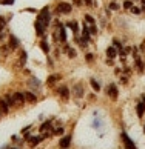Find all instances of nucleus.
<instances>
[{
  "instance_id": "1",
  "label": "nucleus",
  "mask_w": 145,
  "mask_h": 149,
  "mask_svg": "<svg viewBox=\"0 0 145 149\" xmlns=\"http://www.w3.org/2000/svg\"><path fill=\"white\" fill-rule=\"evenodd\" d=\"M36 20L40 22V23L45 26V28H48V26L51 25V22H53V19H51V8H49V6H43V8L37 13Z\"/></svg>"
},
{
  "instance_id": "2",
  "label": "nucleus",
  "mask_w": 145,
  "mask_h": 149,
  "mask_svg": "<svg viewBox=\"0 0 145 149\" xmlns=\"http://www.w3.org/2000/svg\"><path fill=\"white\" fill-rule=\"evenodd\" d=\"M72 13V3L70 2H59L57 5H56V9H54V14L57 15H68Z\"/></svg>"
},
{
  "instance_id": "3",
  "label": "nucleus",
  "mask_w": 145,
  "mask_h": 149,
  "mask_svg": "<svg viewBox=\"0 0 145 149\" xmlns=\"http://www.w3.org/2000/svg\"><path fill=\"white\" fill-rule=\"evenodd\" d=\"M105 92H107V95L113 102H116L119 98V88H118V85H116V83H108V86L105 88Z\"/></svg>"
},
{
  "instance_id": "4",
  "label": "nucleus",
  "mask_w": 145,
  "mask_h": 149,
  "mask_svg": "<svg viewBox=\"0 0 145 149\" xmlns=\"http://www.w3.org/2000/svg\"><path fill=\"white\" fill-rule=\"evenodd\" d=\"M56 92H57V95L62 98L63 102H68L70 100V95H71V91H70V88L66 86V85H60L57 89H56Z\"/></svg>"
},
{
  "instance_id": "5",
  "label": "nucleus",
  "mask_w": 145,
  "mask_h": 149,
  "mask_svg": "<svg viewBox=\"0 0 145 149\" xmlns=\"http://www.w3.org/2000/svg\"><path fill=\"white\" fill-rule=\"evenodd\" d=\"M120 139H122V143H124V146H125V149H137L136 148V145H134V141H133L130 137H128V134L127 132H124L122 131V134H120Z\"/></svg>"
},
{
  "instance_id": "6",
  "label": "nucleus",
  "mask_w": 145,
  "mask_h": 149,
  "mask_svg": "<svg viewBox=\"0 0 145 149\" xmlns=\"http://www.w3.org/2000/svg\"><path fill=\"white\" fill-rule=\"evenodd\" d=\"M34 29H36V36H37V37H40V38L46 37V29H48V28H45V26H43L39 20L34 22Z\"/></svg>"
},
{
  "instance_id": "7",
  "label": "nucleus",
  "mask_w": 145,
  "mask_h": 149,
  "mask_svg": "<svg viewBox=\"0 0 145 149\" xmlns=\"http://www.w3.org/2000/svg\"><path fill=\"white\" fill-rule=\"evenodd\" d=\"M8 46L11 48V51H15V49L20 48V40L14 34H9L8 36Z\"/></svg>"
},
{
  "instance_id": "8",
  "label": "nucleus",
  "mask_w": 145,
  "mask_h": 149,
  "mask_svg": "<svg viewBox=\"0 0 145 149\" xmlns=\"http://www.w3.org/2000/svg\"><path fill=\"white\" fill-rule=\"evenodd\" d=\"M65 28H70L74 36H79V22L77 20H66L65 22Z\"/></svg>"
},
{
  "instance_id": "9",
  "label": "nucleus",
  "mask_w": 145,
  "mask_h": 149,
  "mask_svg": "<svg viewBox=\"0 0 145 149\" xmlns=\"http://www.w3.org/2000/svg\"><path fill=\"white\" fill-rule=\"evenodd\" d=\"M72 95H74L76 98H82L83 95H85V89H83L82 83H76L74 86H72Z\"/></svg>"
},
{
  "instance_id": "10",
  "label": "nucleus",
  "mask_w": 145,
  "mask_h": 149,
  "mask_svg": "<svg viewBox=\"0 0 145 149\" xmlns=\"http://www.w3.org/2000/svg\"><path fill=\"white\" fill-rule=\"evenodd\" d=\"M39 46H40L42 52L45 54V56H49V52H51V46H49V43H48V40H46V37L40 38V42H39Z\"/></svg>"
},
{
  "instance_id": "11",
  "label": "nucleus",
  "mask_w": 145,
  "mask_h": 149,
  "mask_svg": "<svg viewBox=\"0 0 145 149\" xmlns=\"http://www.w3.org/2000/svg\"><path fill=\"white\" fill-rule=\"evenodd\" d=\"M62 51H63V52H66L68 58H76V57H77V51H76V49L72 48L71 45H68V43H65V45H63Z\"/></svg>"
},
{
  "instance_id": "12",
  "label": "nucleus",
  "mask_w": 145,
  "mask_h": 149,
  "mask_svg": "<svg viewBox=\"0 0 145 149\" xmlns=\"http://www.w3.org/2000/svg\"><path fill=\"white\" fill-rule=\"evenodd\" d=\"M14 97V102H15V106H22L26 100H25V92H20V91H15L13 94Z\"/></svg>"
},
{
  "instance_id": "13",
  "label": "nucleus",
  "mask_w": 145,
  "mask_h": 149,
  "mask_svg": "<svg viewBox=\"0 0 145 149\" xmlns=\"http://www.w3.org/2000/svg\"><path fill=\"white\" fill-rule=\"evenodd\" d=\"M71 140H72L71 135H63L62 139L59 140V148L60 149H68L71 146Z\"/></svg>"
},
{
  "instance_id": "14",
  "label": "nucleus",
  "mask_w": 145,
  "mask_h": 149,
  "mask_svg": "<svg viewBox=\"0 0 145 149\" xmlns=\"http://www.w3.org/2000/svg\"><path fill=\"white\" fill-rule=\"evenodd\" d=\"M134 58V65H136V68H137V72L139 74H144V71H145V63H144V60L141 56H136V57H133Z\"/></svg>"
},
{
  "instance_id": "15",
  "label": "nucleus",
  "mask_w": 145,
  "mask_h": 149,
  "mask_svg": "<svg viewBox=\"0 0 145 149\" xmlns=\"http://www.w3.org/2000/svg\"><path fill=\"white\" fill-rule=\"evenodd\" d=\"M60 80H62V75H60V74H51V75H48V79H46V85L53 88Z\"/></svg>"
},
{
  "instance_id": "16",
  "label": "nucleus",
  "mask_w": 145,
  "mask_h": 149,
  "mask_svg": "<svg viewBox=\"0 0 145 149\" xmlns=\"http://www.w3.org/2000/svg\"><path fill=\"white\" fill-rule=\"evenodd\" d=\"M105 54H107V58H116V57H118L119 56V51H118V49H116L113 45H111V46H108L107 49H105Z\"/></svg>"
},
{
  "instance_id": "17",
  "label": "nucleus",
  "mask_w": 145,
  "mask_h": 149,
  "mask_svg": "<svg viewBox=\"0 0 145 149\" xmlns=\"http://www.w3.org/2000/svg\"><path fill=\"white\" fill-rule=\"evenodd\" d=\"M25 100L30 104H34V103H37V95L32 91H26L25 92Z\"/></svg>"
},
{
  "instance_id": "18",
  "label": "nucleus",
  "mask_w": 145,
  "mask_h": 149,
  "mask_svg": "<svg viewBox=\"0 0 145 149\" xmlns=\"http://www.w3.org/2000/svg\"><path fill=\"white\" fill-rule=\"evenodd\" d=\"M136 114H137L139 118L144 117V114H145V102H139L136 104Z\"/></svg>"
},
{
  "instance_id": "19",
  "label": "nucleus",
  "mask_w": 145,
  "mask_h": 149,
  "mask_svg": "<svg viewBox=\"0 0 145 149\" xmlns=\"http://www.w3.org/2000/svg\"><path fill=\"white\" fill-rule=\"evenodd\" d=\"M0 111H2L3 115H8L9 114V104L5 102V98H0Z\"/></svg>"
},
{
  "instance_id": "20",
  "label": "nucleus",
  "mask_w": 145,
  "mask_h": 149,
  "mask_svg": "<svg viewBox=\"0 0 145 149\" xmlns=\"http://www.w3.org/2000/svg\"><path fill=\"white\" fill-rule=\"evenodd\" d=\"M42 140H43V137H40V135H37V137H30V139H28V141H30V146H31V148L37 146Z\"/></svg>"
},
{
  "instance_id": "21",
  "label": "nucleus",
  "mask_w": 145,
  "mask_h": 149,
  "mask_svg": "<svg viewBox=\"0 0 145 149\" xmlns=\"http://www.w3.org/2000/svg\"><path fill=\"white\" fill-rule=\"evenodd\" d=\"M5 102H6L9 104V108H14L15 106V102H14V97H13V94H5Z\"/></svg>"
},
{
  "instance_id": "22",
  "label": "nucleus",
  "mask_w": 145,
  "mask_h": 149,
  "mask_svg": "<svg viewBox=\"0 0 145 149\" xmlns=\"http://www.w3.org/2000/svg\"><path fill=\"white\" fill-rule=\"evenodd\" d=\"M28 83H30V86H31V88H37V89L42 86V83L39 81V79H36V77H31V79L28 80Z\"/></svg>"
},
{
  "instance_id": "23",
  "label": "nucleus",
  "mask_w": 145,
  "mask_h": 149,
  "mask_svg": "<svg viewBox=\"0 0 145 149\" xmlns=\"http://www.w3.org/2000/svg\"><path fill=\"white\" fill-rule=\"evenodd\" d=\"M83 22L88 25H96V19H94L91 14H83Z\"/></svg>"
},
{
  "instance_id": "24",
  "label": "nucleus",
  "mask_w": 145,
  "mask_h": 149,
  "mask_svg": "<svg viewBox=\"0 0 145 149\" xmlns=\"http://www.w3.org/2000/svg\"><path fill=\"white\" fill-rule=\"evenodd\" d=\"M39 129H40V132H46L48 129L53 131V128H51V120H46L45 123H42V126H40Z\"/></svg>"
},
{
  "instance_id": "25",
  "label": "nucleus",
  "mask_w": 145,
  "mask_h": 149,
  "mask_svg": "<svg viewBox=\"0 0 145 149\" xmlns=\"http://www.w3.org/2000/svg\"><path fill=\"white\" fill-rule=\"evenodd\" d=\"M90 85H91V88H93L94 92H99V91H100V83H99L96 79H90Z\"/></svg>"
},
{
  "instance_id": "26",
  "label": "nucleus",
  "mask_w": 145,
  "mask_h": 149,
  "mask_svg": "<svg viewBox=\"0 0 145 149\" xmlns=\"http://www.w3.org/2000/svg\"><path fill=\"white\" fill-rule=\"evenodd\" d=\"M26 60H28V54H26V51H20V58H19V65H20V66H25Z\"/></svg>"
},
{
  "instance_id": "27",
  "label": "nucleus",
  "mask_w": 145,
  "mask_h": 149,
  "mask_svg": "<svg viewBox=\"0 0 145 149\" xmlns=\"http://www.w3.org/2000/svg\"><path fill=\"white\" fill-rule=\"evenodd\" d=\"M108 9L110 11H119V9H122V6H120L118 2H110L108 3Z\"/></svg>"
},
{
  "instance_id": "28",
  "label": "nucleus",
  "mask_w": 145,
  "mask_h": 149,
  "mask_svg": "<svg viewBox=\"0 0 145 149\" xmlns=\"http://www.w3.org/2000/svg\"><path fill=\"white\" fill-rule=\"evenodd\" d=\"M133 5H134L133 0H124V2H122V9H128V11H130Z\"/></svg>"
},
{
  "instance_id": "29",
  "label": "nucleus",
  "mask_w": 145,
  "mask_h": 149,
  "mask_svg": "<svg viewBox=\"0 0 145 149\" xmlns=\"http://www.w3.org/2000/svg\"><path fill=\"white\" fill-rule=\"evenodd\" d=\"M0 52H2L3 56H6V54L13 52V51H11V48H9L8 45H0Z\"/></svg>"
},
{
  "instance_id": "30",
  "label": "nucleus",
  "mask_w": 145,
  "mask_h": 149,
  "mask_svg": "<svg viewBox=\"0 0 145 149\" xmlns=\"http://www.w3.org/2000/svg\"><path fill=\"white\" fill-rule=\"evenodd\" d=\"M6 25H8V19L0 15V31H3L5 28H6Z\"/></svg>"
},
{
  "instance_id": "31",
  "label": "nucleus",
  "mask_w": 145,
  "mask_h": 149,
  "mask_svg": "<svg viewBox=\"0 0 145 149\" xmlns=\"http://www.w3.org/2000/svg\"><path fill=\"white\" fill-rule=\"evenodd\" d=\"M130 13L131 14H134V15H139V14H142V11H141V6H136V5H133L131 9H130Z\"/></svg>"
},
{
  "instance_id": "32",
  "label": "nucleus",
  "mask_w": 145,
  "mask_h": 149,
  "mask_svg": "<svg viewBox=\"0 0 145 149\" xmlns=\"http://www.w3.org/2000/svg\"><path fill=\"white\" fill-rule=\"evenodd\" d=\"M94 58H96V57H94L93 52H87V54H85V62H87V63H93Z\"/></svg>"
},
{
  "instance_id": "33",
  "label": "nucleus",
  "mask_w": 145,
  "mask_h": 149,
  "mask_svg": "<svg viewBox=\"0 0 145 149\" xmlns=\"http://www.w3.org/2000/svg\"><path fill=\"white\" fill-rule=\"evenodd\" d=\"M65 129L62 128V126H59V128H54L53 129V135H63Z\"/></svg>"
},
{
  "instance_id": "34",
  "label": "nucleus",
  "mask_w": 145,
  "mask_h": 149,
  "mask_svg": "<svg viewBox=\"0 0 145 149\" xmlns=\"http://www.w3.org/2000/svg\"><path fill=\"white\" fill-rule=\"evenodd\" d=\"M90 34L91 36H97L99 34V28L96 25H90Z\"/></svg>"
},
{
  "instance_id": "35",
  "label": "nucleus",
  "mask_w": 145,
  "mask_h": 149,
  "mask_svg": "<svg viewBox=\"0 0 145 149\" xmlns=\"http://www.w3.org/2000/svg\"><path fill=\"white\" fill-rule=\"evenodd\" d=\"M72 6H77V8L83 6V0H72Z\"/></svg>"
},
{
  "instance_id": "36",
  "label": "nucleus",
  "mask_w": 145,
  "mask_h": 149,
  "mask_svg": "<svg viewBox=\"0 0 145 149\" xmlns=\"http://www.w3.org/2000/svg\"><path fill=\"white\" fill-rule=\"evenodd\" d=\"M120 83L122 85H127L128 83V77L127 75H120Z\"/></svg>"
},
{
  "instance_id": "37",
  "label": "nucleus",
  "mask_w": 145,
  "mask_h": 149,
  "mask_svg": "<svg viewBox=\"0 0 145 149\" xmlns=\"http://www.w3.org/2000/svg\"><path fill=\"white\" fill-rule=\"evenodd\" d=\"M23 11H26V13H32V14H37V13H39L36 8H25Z\"/></svg>"
},
{
  "instance_id": "38",
  "label": "nucleus",
  "mask_w": 145,
  "mask_h": 149,
  "mask_svg": "<svg viewBox=\"0 0 145 149\" xmlns=\"http://www.w3.org/2000/svg\"><path fill=\"white\" fill-rule=\"evenodd\" d=\"M93 2H94V0H83V5H85V6H93Z\"/></svg>"
},
{
  "instance_id": "39",
  "label": "nucleus",
  "mask_w": 145,
  "mask_h": 149,
  "mask_svg": "<svg viewBox=\"0 0 145 149\" xmlns=\"http://www.w3.org/2000/svg\"><path fill=\"white\" fill-rule=\"evenodd\" d=\"M139 51H141L142 54H145V40L141 43V46H139Z\"/></svg>"
},
{
  "instance_id": "40",
  "label": "nucleus",
  "mask_w": 145,
  "mask_h": 149,
  "mask_svg": "<svg viewBox=\"0 0 145 149\" xmlns=\"http://www.w3.org/2000/svg\"><path fill=\"white\" fill-rule=\"evenodd\" d=\"M5 38H6V34H5L3 31H0V43H2V42L5 40Z\"/></svg>"
},
{
  "instance_id": "41",
  "label": "nucleus",
  "mask_w": 145,
  "mask_h": 149,
  "mask_svg": "<svg viewBox=\"0 0 145 149\" xmlns=\"http://www.w3.org/2000/svg\"><path fill=\"white\" fill-rule=\"evenodd\" d=\"M107 65L113 66V65H114V60H113V58H107Z\"/></svg>"
},
{
  "instance_id": "42",
  "label": "nucleus",
  "mask_w": 145,
  "mask_h": 149,
  "mask_svg": "<svg viewBox=\"0 0 145 149\" xmlns=\"http://www.w3.org/2000/svg\"><path fill=\"white\" fill-rule=\"evenodd\" d=\"M120 72H122L120 68H116V69H114V74H116V75H120Z\"/></svg>"
},
{
  "instance_id": "43",
  "label": "nucleus",
  "mask_w": 145,
  "mask_h": 149,
  "mask_svg": "<svg viewBox=\"0 0 145 149\" xmlns=\"http://www.w3.org/2000/svg\"><path fill=\"white\" fill-rule=\"evenodd\" d=\"M141 11H142V13H145V5H142V6H141Z\"/></svg>"
},
{
  "instance_id": "44",
  "label": "nucleus",
  "mask_w": 145,
  "mask_h": 149,
  "mask_svg": "<svg viewBox=\"0 0 145 149\" xmlns=\"http://www.w3.org/2000/svg\"><path fill=\"white\" fill-rule=\"evenodd\" d=\"M141 5H145V0H141Z\"/></svg>"
},
{
  "instance_id": "45",
  "label": "nucleus",
  "mask_w": 145,
  "mask_h": 149,
  "mask_svg": "<svg viewBox=\"0 0 145 149\" xmlns=\"http://www.w3.org/2000/svg\"><path fill=\"white\" fill-rule=\"evenodd\" d=\"M133 2H141V0H133Z\"/></svg>"
},
{
  "instance_id": "46",
  "label": "nucleus",
  "mask_w": 145,
  "mask_h": 149,
  "mask_svg": "<svg viewBox=\"0 0 145 149\" xmlns=\"http://www.w3.org/2000/svg\"><path fill=\"white\" fill-rule=\"evenodd\" d=\"M144 134H145V125H144Z\"/></svg>"
},
{
  "instance_id": "47",
  "label": "nucleus",
  "mask_w": 145,
  "mask_h": 149,
  "mask_svg": "<svg viewBox=\"0 0 145 149\" xmlns=\"http://www.w3.org/2000/svg\"><path fill=\"white\" fill-rule=\"evenodd\" d=\"M2 115H3V114H2V111H0V117H2Z\"/></svg>"
},
{
  "instance_id": "48",
  "label": "nucleus",
  "mask_w": 145,
  "mask_h": 149,
  "mask_svg": "<svg viewBox=\"0 0 145 149\" xmlns=\"http://www.w3.org/2000/svg\"><path fill=\"white\" fill-rule=\"evenodd\" d=\"M111 2H116V0H111Z\"/></svg>"
}]
</instances>
